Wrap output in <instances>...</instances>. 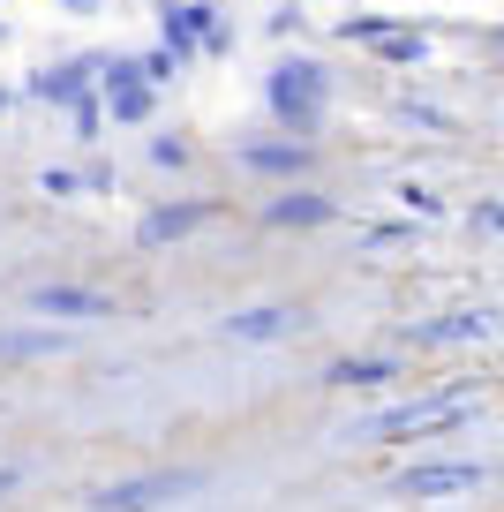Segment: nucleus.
<instances>
[{
    "label": "nucleus",
    "instance_id": "1",
    "mask_svg": "<svg viewBox=\"0 0 504 512\" xmlns=\"http://www.w3.org/2000/svg\"><path fill=\"white\" fill-rule=\"evenodd\" d=\"M189 490V475H151V482H121V490H106L98 505L106 512H151V505H166V497H181Z\"/></svg>",
    "mask_w": 504,
    "mask_h": 512
},
{
    "label": "nucleus",
    "instance_id": "2",
    "mask_svg": "<svg viewBox=\"0 0 504 512\" xmlns=\"http://www.w3.org/2000/svg\"><path fill=\"white\" fill-rule=\"evenodd\" d=\"M38 309H46V317H113V309L98 302V294H76V287H53V294H38Z\"/></svg>",
    "mask_w": 504,
    "mask_h": 512
},
{
    "label": "nucleus",
    "instance_id": "3",
    "mask_svg": "<svg viewBox=\"0 0 504 512\" xmlns=\"http://www.w3.org/2000/svg\"><path fill=\"white\" fill-rule=\"evenodd\" d=\"M474 482H482V467H429V475H414L407 490L429 497V490H474Z\"/></svg>",
    "mask_w": 504,
    "mask_h": 512
},
{
    "label": "nucleus",
    "instance_id": "4",
    "mask_svg": "<svg viewBox=\"0 0 504 512\" xmlns=\"http://www.w3.org/2000/svg\"><path fill=\"white\" fill-rule=\"evenodd\" d=\"M234 332L241 339H271V332H286V309H256V317H241Z\"/></svg>",
    "mask_w": 504,
    "mask_h": 512
}]
</instances>
